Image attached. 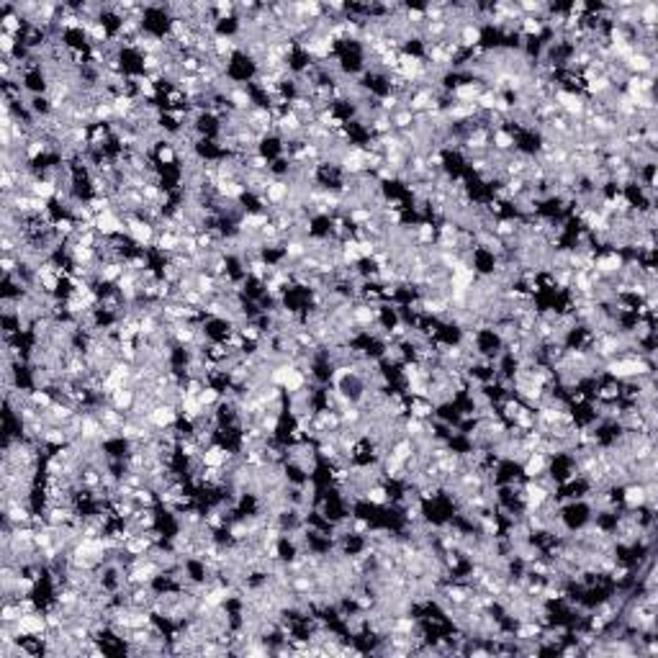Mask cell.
<instances>
[{
  "instance_id": "cell-3",
  "label": "cell",
  "mask_w": 658,
  "mask_h": 658,
  "mask_svg": "<svg viewBox=\"0 0 658 658\" xmlns=\"http://www.w3.org/2000/svg\"><path fill=\"white\" fill-rule=\"evenodd\" d=\"M455 39L463 49H473V46H481L483 42V29L476 21H466L461 29L455 31Z\"/></svg>"
},
{
  "instance_id": "cell-2",
  "label": "cell",
  "mask_w": 658,
  "mask_h": 658,
  "mask_svg": "<svg viewBox=\"0 0 658 658\" xmlns=\"http://www.w3.org/2000/svg\"><path fill=\"white\" fill-rule=\"evenodd\" d=\"M548 463H550V458L542 453V450H533L525 461L519 463V468H522V476H525V478H542V476L548 473Z\"/></svg>"
},
{
  "instance_id": "cell-4",
  "label": "cell",
  "mask_w": 658,
  "mask_h": 658,
  "mask_svg": "<svg viewBox=\"0 0 658 658\" xmlns=\"http://www.w3.org/2000/svg\"><path fill=\"white\" fill-rule=\"evenodd\" d=\"M363 499H366L368 504L383 507V504H388V499H391V494H388V489L383 486V483L375 481V483H371V486H366V491H363Z\"/></svg>"
},
{
  "instance_id": "cell-1",
  "label": "cell",
  "mask_w": 658,
  "mask_h": 658,
  "mask_svg": "<svg viewBox=\"0 0 658 658\" xmlns=\"http://www.w3.org/2000/svg\"><path fill=\"white\" fill-rule=\"evenodd\" d=\"M15 633H18V638H37V635H44L46 630H49V625H46V617L42 612H23L18 620H15Z\"/></svg>"
}]
</instances>
